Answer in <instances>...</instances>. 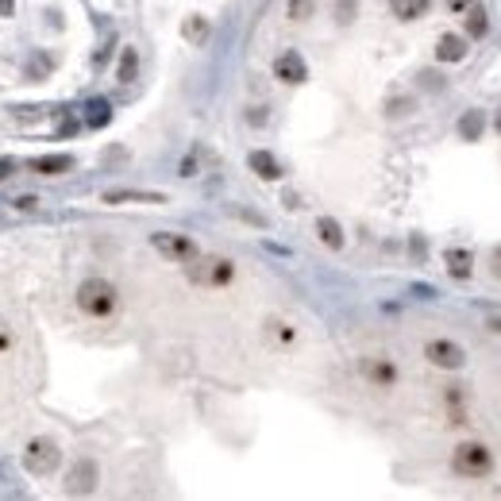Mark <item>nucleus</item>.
I'll use <instances>...</instances> for the list:
<instances>
[{"label":"nucleus","instance_id":"obj_1","mask_svg":"<svg viewBox=\"0 0 501 501\" xmlns=\"http://www.w3.org/2000/svg\"><path fill=\"white\" fill-rule=\"evenodd\" d=\"M78 309L85 316H93V320H105V316H112L120 309V293L105 278H85L78 286Z\"/></svg>","mask_w":501,"mask_h":501},{"label":"nucleus","instance_id":"obj_2","mask_svg":"<svg viewBox=\"0 0 501 501\" xmlns=\"http://www.w3.org/2000/svg\"><path fill=\"white\" fill-rule=\"evenodd\" d=\"M451 467H455V475H463V478H486L490 470H494V451L478 440H467V443L455 448Z\"/></svg>","mask_w":501,"mask_h":501},{"label":"nucleus","instance_id":"obj_3","mask_svg":"<svg viewBox=\"0 0 501 501\" xmlns=\"http://www.w3.org/2000/svg\"><path fill=\"white\" fill-rule=\"evenodd\" d=\"M58 459H62V451H58V443L54 440H31L27 443V451H24V467H27V475H51L54 467H58Z\"/></svg>","mask_w":501,"mask_h":501},{"label":"nucleus","instance_id":"obj_4","mask_svg":"<svg viewBox=\"0 0 501 501\" xmlns=\"http://www.w3.org/2000/svg\"><path fill=\"white\" fill-rule=\"evenodd\" d=\"M150 243H155L158 254H166V259H174V262H193L197 254H201L197 243L182 232H158V235H150Z\"/></svg>","mask_w":501,"mask_h":501},{"label":"nucleus","instance_id":"obj_5","mask_svg":"<svg viewBox=\"0 0 501 501\" xmlns=\"http://www.w3.org/2000/svg\"><path fill=\"white\" fill-rule=\"evenodd\" d=\"M97 482H100L97 459H78V463L70 467V475H66V494H73V497H89L93 490H97Z\"/></svg>","mask_w":501,"mask_h":501},{"label":"nucleus","instance_id":"obj_6","mask_svg":"<svg viewBox=\"0 0 501 501\" xmlns=\"http://www.w3.org/2000/svg\"><path fill=\"white\" fill-rule=\"evenodd\" d=\"M424 358H428L432 366H440V371H459V366L467 363V351H463L455 339H428V344H424Z\"/></svg>","mask_w":501,"mask_h":501},{"label":"nucleus","instance_id":"obj_7","mask_svg":"<svg viewBox=\"0 0 501 501\" xmlns=\"http://www.w3.org/2000/svg\"><path fill=\"white\" fill-rule=\"evenodd\" d=\"M274 78L282 85H301V81H309V66L297 51H282L278 58H274Z\"/></svg>","mask_w":501,"mask_h":501},{"label":"nucleus","instance_id":"obj_8","mask_svg":"<svg viewBox=\"0 0 501 501\" xmlns=\"http://www.w3.org/2000/svg\"><path fill=\"white\" fill-rule=\"evenodd\" d=\"M100 201L105 205H166V193H150V189H108Z\"/></svg>","mask_w":501,"mask_h":501},{"label":"nucleus","instance_id":"obj_9","mask_svg":"<svg viewBox=\"0 0 501 501\" xmlns=\"http://www.w3.org/2000/svg\"><path fill=\"white\" fill-rule=\"evenodd\" d=\"M470 54V43H467V35H455V31H448V35H440V43H436V62H463Z\"/></svg>","mask_w":501,"mask_h":501},{"label":"nucleus","instance_id":"obj_10","mask_svg":"<svg viewBox=\"0 0 501 501\" xmlns=\"http://www.w3.org/2000/svg\"><path fill=\"white\" fill-rule=\"evenodd\" d=\"M443 267H448L451 278L467 282L470 274H475V254H470L467 247H448V251H443Z\"/></svg>","mask_w":501,"mask_h":501},{"label":"nucleus","instance_id":"obj_11","mask_svg":"<svg viewBox=\"0 0 501 501\" xmlns=\"http://www.w3.org/2000/svg\"><path fill=\"white\" fill-rule=\"evenodd\" d=\"M209 270H193V282H205V286H228V282L235 278V267L228 259H212L205 262Z\"/></svg>","mask_w":501,"mask_h":501},{"label":"nucleus","instance_id":"obj_12","mask_svg":"<svg viewBox=\"0 0 501 501\" xmlns=\"http://www.w3.org/2000/svg\"><path fill=\"white\" fill-rule=\"evenodd\" d=\"M467 39H486L490 35V12L482 4H467V20H463Z\"/></svg>","mask_w":501,"mask_h":501},{"label":"nucleus","instance_id":"obj_13","mask_svg":"<svg viewBox=\"0 0 501 501\" xmlns=\"http://www.w3.org/2000/svg\"><path fill=\"white\" fill-rule=\"evenodd\" d=\"M247 162H251V170L262 177V182H278V177H282V162L270 155V150H251Z\"/></svg>","mask_w":501,"mask_h":501},{"label":"nucleus","instance_id":"obj_14","mask_svg":"<svg viewBox=\"0 0 501 501\" xmlns=\"http://www.w3.org/2000/svg\"><path fill=\"white\" fill-rule=\"evenodd\" d=\"M363 374L371 378L374 386H393V382H397V366L386 363V358H366V363H363Z\"/></svg>","mask_w":501,"mask_h":501},{"label":"nucleus","instance_id":"obj_15","mask_svg":"<svg viewBox=\"0 0 501 501\" xmlns=\"http://www.w3.org/2000/svg\"><path fill=\"white\" fill-rule=\"evenodd\" d=\"M432 8V0H390V12L397 20L413 24V20H424V12Z\"/></svg>","mask_w":501,"mask_h":501},{"label":"nucleus","instance_id":"obj_16","mask_svg":"<svg viewBox=\"0 0 501 501\" xmlns=\"http://www.w3.org/2000/svg\"><path fill=\"white\" fill-rule=\"evenodd\" d=\"M316 235H320V243L332 247V251L344 247V228H339V220H332V216H320L316 220Z\"/></svg>","mask_w":501,"mask_h":501},{"label":"nucleus","instance_id":"obj_17","mask_svg":"<svg viewBox=\"0 0 501 501\" xmlns=\"http://www.w3.org/2000/svg\"><path fill=\"white\" fill-rule=\"evenodd\" d=\"M27 166H31L35 174H62V170L73 166V158L70 155H46V158H31Z\"/></svg>","mask_w":501,"mask_h":501},{"label":"nucleus","instance_id":"obj_18","mask_svg":"<svg viewBox=\"0 0 501 501\" xmlns=\"http://www.w3.org/2000/svg\"><path fill=\"white\" fill-rule=\"evenodd\" d=\"M482 131H486V112L470 108L467 116L459 120V135H463V139H470V143H475V139L482 135Z\"/></svg>","mask_w":501,"mask_h":501},{"label":"nucleus","instance_id":"obj_19","mask_svg":"<svg viewBox=\"0 0 501 501\" xmlns=\"http://www.w3.org/2000/svg\"><path fill=\"white\" fill-rule=\"evenodd\" d=\"M182 31H185V39H189V43H205V39H209V31H212V24L205 20V16H189Z\"/></svg>","mask_w":501,"mask_h":501},{"label":"nucleus","instance_id":"obj_20","mask_svg":"<svg viewBox=\"0 0 501 501\" xmlns=\"http://www.w3.org/2000/svg\"><path fill=\"white\" fill-rule=\"evenodd\" d=\"M135 73H139V54L128 46V51L120 54V70H116V78L124 81V85H131V81H135Z\"/></svg>","mask_w":501,"mask_h":501},{"label":"nucleus","instance_id":"obj_21","mask_svg":"<svg viewBox=\"0 0 501 501\" xmlns=\"http://www.w3.org/2000/svg\"><path fill=\"white\" fill-rule=\"evenodd\" d=\"M108 120H112V105H108V100H89V116H85V124L100 128V124H108Z\"/></svg>","mask_w":501,"mask_h":501},{"label":"nucleus","instance_id":"obj_22","mask_svg":"<svg viewBox=\"0 0 501 501\" xmlns=\"http://www.w3.org/2000/svg\"><path fill=\"white\" fill-rule=\"evenodd\" d=\"M286 16L293 24H301V20H309L313 16V0H289V8H286Z\"/></svg>","mask_w":501,"mask_h":501},{"label":"nucleus","instance_id":"obj_23","mask_svg":"<svg viewBox=\"0 0 501 501\" xmlns=\"http://www.w3.org/2000/svg\"><path fill=\"white\" fill-rule=\"evenodd\" d=\"M12 209H16V212H35V209H39V197H31V193H27V197H16Z\"/></svg>","mask_w":501,"mask_h":501},{"label":"nucleus","instance_id":"obj_24","mask_svg":"<svg viewBox=\"0 0 501 501\" xmlns=\"http://www.w3.org/2000/svg\"><path fill=\"white\" fill-rule=\"evenodd\" d=\"M486 262H490V274H494V278L501 282V243H497L494 251H490V259H486Z\"/></svg>","mask_w":501,"mask_h":501},{"label":"nucleus","instance_id":"obj_25","mask_svg":"<svg viewBox=\"0 0 501 501\" xmlns=\"http://www.w3.org/2000/svg\"><path fill=\"white\" fill-rule=\"evenodd\" d=\"M270 328H274V336H278L282 344H293V328H289V324H282V320H274Z\"/></svg>","mask_w":501,"mask_h":501},{"label":"nucleus","instance_id":"obj_26","mask_svg":"<svg viewBox=\"0 0 501 501\" xmlns=\"http://www.w3.org/2000/svg\"><path fill=\"white\" fill-rule=\"evenodd\" d=\"M443 4H448L451 12H467V4H475V0H443Z\"/></svg>","mask_w":501,"mask_h":501},{"label":"nucleus","instance_id":"obj_27","mask_svg":"<svg viewBox=\"0 0 501 501\" xmlns=\"http://www.w3.org/2000/svg\"><path fill=\"white\" fill-rule=\"evenodd\" d=\"M486 328H494V332H501V313H486Z\"/></svg>","mask_w":501,"mask_h":501},{"label":"nucleus","instance_id":"obj_28","mask_svg":"<svg viewBox=\"0 0 501 501\" xmlns=\"http://www.w3.org/2000/svg\"><path fill=\"white\" fill-rule=\"evenodd\" d=\"M12 170H16V162H12V158H0V177H8Z\"/></svg>","mask_w":501,"mask_h":501},{"label":"nucleus","instance_id":"obj_29","mask_svg":"<svg viewBox=\"0 0 501 501\" xmlns=\"http://www.w3.org/2000/svg\"><path fill=\"white\" fill-rule=\"evenodd\" d=\"M16 12V0H0V16H12Z\"/></svg>","mask_w":501,"mask_h":501},{"label":"nucleus","instance_id":"obj_30","mask_svg":"<svg viewBox=\"0 0 501 501\" xmlns=\"http://www.w3.org/2000/svg\"><path fill=\"white\" fill-rule=\"evenodd\" d=\"M494 128L501 131V108H497V116H494Z\"/></svg>","mask_w":501,"mask_h":501}]
</instances>
